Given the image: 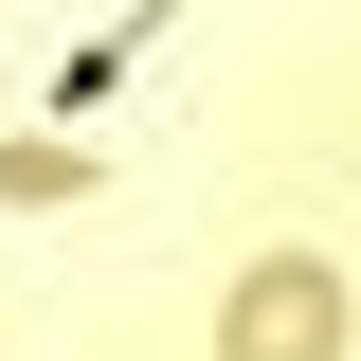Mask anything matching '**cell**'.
I'll list each match as a JSON object with an SVG mask.
<instances>
[{"mask_svg": "<svg viewBox=\"0 0 361 361\" xmlns=\"http://www.w3.org/2000/svg\"><path fill=\"white\" fill-rule=\"evenodd\" d=\"M343 325H361V289L325 253H253L217 289V361H343Z\"/></svg>", "mask_w": 361, "mask_h": 361, "instance_id": "obj_1", "label": "cell"}]
</instances>
